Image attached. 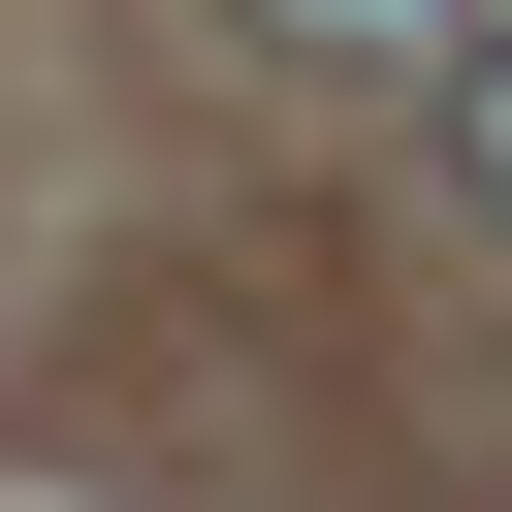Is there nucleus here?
<instances>
[{
    "mask_svg": "<svg viewBox=\"0 0 512 512\" xmlns=\"http://www.w3.org/2000/svg\"><path fill=\"white\" fill-rule=\"evenodd\" d=\"M288 64H448V0H256Z\"/></svg>",
    "mask_w": 512,
    "mask_h": 512,
    "instance_id": "1",
    "label": "nucleus"
},
{
    "mask_svg": "<svg viewBox=\"0 0 512 512\" xmlns=\"http://www.w3.org/2000/svg\"><path fill=\"white\" fill-rule=\"evenodd\" d=\"M448 160H480V224H512V32H480V64H448Z\"/></svg>",
    "mask_w": 512,
    "mask_h": 512,
    "instance_id": "2",
    "label": "nucleus"
}]
</instances>
